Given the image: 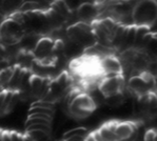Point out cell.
<instances>
[{
  "instance_id": "6da1fadb",
  "label": "cell",
  "mask_w": 157,
  "mask_h": 141,
  "mask_svg": "<svg viewBox=\"0 0 157 141\" xmlns=\"http://www.w3.org/2000/svg\"><path fill=\"white\" fill-rule=\"evenodd\" d=\"M67 37L70 40L80 45L82 48H90L97 44L93 26L91 24L77 22L67 28Z\"/></svg>"
},
{
  "instance_id": "7a4b0ae2",
  "label": "cell",
  "mask_w": 157,
  "mask_h": 141,
  "mask_svg": "<svg viewBox=\"0 0 157 141\" xmlns=\"http://www.w3.org/2000/svg\"><path fill=\"white\" fill-rule=\"evenodd\" d=\"M156 20V2L141 1L134 6L132 11V21L136 28H148Z\"/></svg>"
},
{
  "instance_id": "3957f363",
  "label": "cell",
  "mask_w": 157,
  "mask_h": 141,
  "mask_svg": "<svg viewBox=\"0 0 157 141\" xmlns=\"http://www.w3.org/2000/svg\"><path fill=\"white\" fill-rule=\"evenodd\" d=\"M25 34L22 25L11 18L4 19L0 26V40L6 45H15L19 43Z\"/></svg>"
},
{
  "instance_id": "277c9868",
  "label": "cell",
  "mask_w": 157,
  "mask_h": 141,
  "mask_svg": "<svg viewBox=\"0 0 157 141\" xmlns=\"http://www.w3.org/2000/svg\"><path fill=\"white\" fill-rule=\"evenodd\" d=\"M124 86V78L122 75H118L112 78H103L98 84L99 91L105 97L113 94H117L122 92Z\"/></svg>"
},
{
  "instance_id": "5b68a950",
  "label": "cell",
  "mask_w": 157,
  "mask_h": 141,
  "mask_svg": "<svg viewBox=\"0 0 157 141\" xmlns=\"http://www.w3.org/2000/svg\"><path fill=\"white\" fill-rule=\"evenodd\" d=\"M55 42L52 38L49 37H42L38 40L37 44L35 48L33 50L32 54L35 58V60L40 61L44 58L54 56V48H55Z\"/></svg>"
},
{
  "instance_id": "8992f818",
  "label": "cell",
  "mask_w": 157,
  "mask_h": 141,
  "mask_svg": "<svg viewBox=\"0 0 157 141\" xmlns=\"http://www.w3.org/2000/svg\"><path fill=\"white\" fill-rule=\"evenodd\" d=\"M98 15H99L98 6L91 2H83L80 8L77 10V16L80 22L83 23L91 24L92 22H95Z\"/></svg>"
},
{
  "instance_id": "52a82bcc",
  "label": "cell",
  "mask_w": 157,
  "mask_h": 141,
  "mask_svg": "<svg viewBox=\"0 0 157 141\" xmlns=\"http://www.w3.org/2000/svg\"><path fill=\"white\" fill-rule=\"evenodd\" d=\"M128 87L129 90L132 92L133 94H135L136 96L139 97H144L147 96V94L149 93V91L153 90L154 86L147 83L140 76H132L131 78L128 81Z\"/></svg>"
},
{
  "instance_id": "ba28073f",
  "label": "cell",
  "mask_w": 157,
  "mask_h": 141,
  "mask_svg": "<svg viewBox=\"0 0 157 141\" xmlns=\"http://www.w3.org/2000/svg\"><path fill=\"white\" fill-rule=\"evenodd\" d=\"M100 67L105 75L115 74V75H122V67L119 60L115 56H107L103 57L100 61Z\"/></svg>"
},
{
  "instance_id": "9c48e42d",
  "label": "cell",
  "mask_w": 157,
  "mask_h": 141,
  "mask_svg": "<svg viewBox=\"0 0 157 141\" xmlns=\"http://www.w3.org/2000/svg\"><path fill=\"white\" fill-rule=\"evenodd\" d=\"M136 132V126L132 122H117L115 126V135L118 141H129Z\"/></svg>"
},
{
  "instance_id": "30bf717a",
  "label": "cell",
  "mask_w": 157,
  "mask_h": 141,
  "mask_svg": "<svg viewBox=\"0 0 157 141\" xmlns=\"http://www.w3.org/2000/svg\"><path fill=\"white\" fill-rule=\"evenodd\" d=\"M70 106L80 109V110L90 112V113H93V112L96 110L95 104H94V102L92 101L90 96H89L88 94H84V93L79 95V96L72 102V104Z\"/></svg>"
},
{
  "instance_id": "8fae6325",
  "label": "cell",
  "mask_w": 157,
  "mask_h": 141,
  "mask_svg": "<svg viewBox=\"0 0 157 141\" xmlns=\"http://www.w3.org/2000/svg\"><path fill=\"white\" fill-rule=\"evenodd\" d=\"M116 124H117V122L114 121V122L102 124L99 128H97L103 141H118L117 137L115 135Z\"/></svg>"
},
{
  "instance_id": "7c38bea8",
  "label": "cell",
  "mask_w": 157,
  "mask_h": 141,
  "mask_svg": "<svg viewBox=\"0 0 157 141\" xmlns=\"http://www.w3.org/2000/svg\"><path fill=\"white\" fill-rule=\"evenodd\" d=\"M125 100V96L122 92L117 94H113L110 96H107L105 99V105L109 108H119Z\"/></svg>"
},
{
  "instance_id": "4fadbf2b",
  "label": "cell",
  "mask_w": 157,
  "mask_h": 141,
  "mask_svg": "<svg viewBox=\"0 0 157 141\" xmlns=\"http://www.w3.org/2000/svg\"><path fill=\"white\" fill-rule=\"evenodd\" d=\"M88 128H71V130L67 131L66 133H64V135L62 136V139L63 140H67L69 139V138L71 137H84L86 138V136H88Z\"/></svg>"
},
{
  "instance_id": "5bb4252c",
  "label": "cell",
  "mask_w": 157,
  "mask_h": 141,
  "mask_svg": "<svg viewBox=\"0 0 157 141\" xmlns=\"http://www.w3.org/2000/svg\"><path fill=\"white\" fill-rule=\"evenodd\" d=\"M14 69H15V67H11V65H10L9 67L4 69L1 73H0V86L3 87L4 91L6 90V86H8L10 80L12 78Z\"/></svg>"
},
{
  "instance_id": "9a60e30c",
  "label": "cell",
  "mask_w": 157,
  "mask_h": 141,
  "mask_svg": "<svg viewBox=\"0 0 157 141\" xmlns=\"http://www.w3.org/2000/svg\"><path fill=\"white\" fill-rule=\"evenodd\" d=\"M25 135H28L31 139L34 141H48L49 140L50 135L49 134H45L40 131H31V132H26Z\"/></svg>"
},
{
  "instance_id": "2e32d148",
  "label": "cell",
  "mask_w": 157,
  "mask_h": 141,
  "mask_svg": "<svg viewBox=\"0 0 157 141\" xmlns=\"http://www.w3.org/2000/svg\"><path fill=\"white\" fill-rule=\"evenodd\" d=\"M33 114H43V115H47V116H49V117L53 118V116H54V110L39 108V106H32V108L29 110V116L33 115Z\"/></svg>"
},
{
  "instance_id": "e0dca14e",
  "label": "cell",
  "mask_w": 157,
  "mask_h": 141,
  "mask_svg": "<svg viewBox=\"0 0 157 141\" xmlns=\"http://www.w3.org/2000/svg\"><path fill=\"white\" fill-rule=\"evenodd\" d=\"M31 131H40V132H43L50 135L52 128H51V125L47 124H32L28 126V128H25V132H31Z\"/></svg>"
},
{
  "instance_id": "ac0fdd59",
  "label": "cell",
  "mask_w": 157,
  "mask_h": 141,
  "mask_svg": "<svg viewBox=\"0 0 157 141\" xmlns=\"http://www.w3.org/2000/svg\"><path fill=\"white\" fill-rule=\"evenodd\" d=\"M64 6H66L67 10L69 12H72V11H77L80 6L83 3L82 1H64L63 2Z\"/></svg>"
},
{
  "instance_id": "d6986e66",
  "label": "cell",
  "mask_w": 157,
  "mask_h": 141,
  "mask_svg": "<svg viewBox=\"0 0 157 141\" xmlns=\"http://www.w3.org/2000/svg\"><path fill=\"white\" fill-rule=\"evenodd\" d=\"M144 141H156L155 130H148L144 135Z\"/></svg>"
},
{
  "instance_id": "ffe728a7",
  "label": "cell",
  "mask_w": 157,
  "mask_h": 141,
  "mask_svg": "<svg viewBox=\"0 0 157 141\" xmlns=\"http://www.w3.org/2000/svg\"><path fill=\"white\" fill-rule=\"evenodd\" d=\"M11 133L12 141H25L23 140V135L19 134L18 132H10Z\"/></svg>"
},
{
  "instance_id": "44dd1931",
  "label": "cell",
  "mask_w": 157,
  "mask_h": 141,
  "mask_svg": "<svg viewBox=\"0 0 157 141\" xmlns=\"http://www.w3.org/2000/svg\"><path fill=\"white\" fill-rule=\"evenodd\" d=\"M10 67L9 62L6 61V59H2L1 61H0V73H1L4 69H6V67Z\"/></svg>"
},
{
  "instance_id": "7402d4cb",
  "label": "cell",
  "mask_w": 157,
  "mask_h": 141,
  "mask_svg": "<svg viewBox=\"0 0 157 141\" xmlns=\"http://www.w3.org/2000/svg\"><path fill=\"white\" fill-rule=\"evenodd\" d=\"M2 140H3V141H12L11 133H10V132H3V134H2Z\"/></svg>"
},
{
  "instance_id": "603a6c76",
  "label": "cell",
  "mask_w": 157,
  "mask_h": 141,
  "mask_svg": "<svg viewBox=\"0 0 157 141\" xmlns=\"http://www.w3.org/2000/svg\"><path fill=\"white\" fill-rule=\"evenodd\" d=\"M84 141H95V140H94V138L92 137L91 134H88V136L84 138Z\"/></svg>"
},
{
  "instance_id": "cb8c5ba5",
  "label": "cell",
  "mask_w": 157,
  "mask_h": 141,
  "mask_svg": "<svg viewBox=\"0 0 157 141\" xmlns=\"http://www.w3.org/2000/svg\"><path fill=\"white\" fill-rule=\"evenodd\" d=\"M3 21H4V15L1 13V12H0V26H1V24H2Z\"/></svg>"
},
{
  "instance_id": "d4e9b609",
  "label": "cell",
  "mask_w": 157,
  "mask_h": 141,
  "mask_svg": "<svg viewBox=\"0 0 157 141\" xmlns=\"http://www.w3.org/2000/svg\"><path fill=\"white\" fill-rule=\"evenodd\" d=\"M2 134H3V132H2V131H0V141H3V140H2Z\"/></svg>"
},
{
  "instance_id": "484cf974",
  "label": "cell",
  "mask_w": 157,
  "mask_h": 141,
  "mask_svg": "<svg viewBox=\"0 0 157 141\" xmlns=\"http://www.w3.org/2000/svg\"><path fill=\"white\" fill-rule=\"evenodd\" d=\"M3 92H4V89H3V87H1V86H0V94H1V93H3Z\"/></svg>"
},
{
  "instance_id": "4316f807",
  "label": "cell",
  "mask_w": 157,
  "mask_h": 141,
  "mask_svg": "<svg viewBox=\"0 0 157 141\" xmlns=\"http://www.w3.org/2000/svg\"><path fill=\"white\" fill-rule=\"evenodd\" d=\"M2 59H3V57H2V56H1V55H0V61H1V60H2Z\"/></svg>"
},
{
  "instance_id": "83f0119b",
  "label": "cell",
  "mask_w": 157,
  "mask_h": 141,
  "mask_svg": "<svg viewBox=\"0 0 157 141\" xmlns=\"http://www.w3.org/2000/svg\"><path fill=\"white\" fill-rule=\"evenodd\" d=\"M1 87H2V86H1Z\"/></svg>"
}]
</instances>
